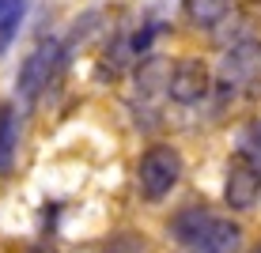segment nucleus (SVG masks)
I'll list each match as a JSON object with an SVG mask.
<instances>
[{
	"label": "nucleus",
	"mask_w": 261,
	"mask_h": 253,
	"mask_svg": "<svg viewBox=\"0 0 261 253\" xmlns=\"http://www.w3.org/2000/svg\"><path fill=\"white\" fill-rule=\"evenodd\" d=\"M182 178V155H178L170 144H155L140 155V166H137V185H140V196L144 201H163L170 196V189L178 185Z\"/></svg>",
	"instance_id": "1"
},
{
	"label": "nucleus",
	"mask_w": 261,
	"mask_h": 253,
	"mask_svg": "<svg viewBox=\"0 0 261 253\" xmlns=\"http://www.w3.org/2000/svg\"><path fill=\"white\" fill-rule=\"evenodd\" d=\"M208 91H212V72H208V65H204V61H197V57L178 61V65L167 72V95L174 98L178 106L201 102Z\"/></svg>",
	"instance_id": "2"
},
{
	"label": "nucleus",
	"mask_w": 261,
	"mask_h": 253,
	"mask_svg": "<svg viewBox=\"0 0 261 253\" xmlns=\"http://www.w3.org/2000/svg\"><path fill=\"white\" fill-rule=\"evenodd\" d=\"M223 196H227V204L235 208V212H246V208L257 204L261 196V170L250 162L246 155H231L227 162V178H223Z\"/></svg>",
	"instance_id": "3"
},
{
	"label": "nucleus",
	"mask_w": 261,
	"mask_h": 253,
	"mask_svg": "<svg viewBox=\"0 0 261 253\" xmlns=\"http://www.w3.org/2000/svg\"><path fill=\"white\" fill-rule=\"evenodd\" d=\"M57 65H61V42H53V38L42 42V46L23 61V68H19V91H23L27 102L38 98L49 87V79L57 76Z\"/></svg>",
	"instance_id": "4"
},
{
	"label": "nucleus",
	"mask_w": 261,
	"mask_h": 253,
	"mask_svg": "<svg viewBox=\"0 0 261 253\" xmlns=\"http://www.w3.org/2000/svg\"><path fill=\"white\" fill-rule=\"evenodd\" d=\"M223 83H261V42H239L223 57Z\"/></svg>",
	"instance_id": "5"
},
{
	"label": "nucleus",
	"mask_w": 261,
	"mask_h": 253,
	"mask_svg": "<svg viewBox=\"0 0 261 253\" xmlns=\"http://www.w3.org/2000/svg\"><path fill=\"white\" fill-rule=\"evenodd\" d=\"M239 242H242L239 223L212 215L208 227H204V231L190 242V246H186V253H239Z\"/></svg>",
	"instance_id": "6"
},
{
	"label": "nucleus",
	"mask_w": 261,
	"mask_h": 253,
	"mask_svg": "<svg viewBox=\"0 0 261 253\" xmlns=\"http://www.w3.org/2000/svg\"><path fill=\"white\" fill-rule=\"evenodd\" d=\"M15 155H19V114L12 102L0 106V178L12 174Z\"/></svg>",
	"instance_id": "7"
},
{
	"label": "nucleus",
	"mask_w": 261,
	"mask_h": 253,
	"mask_svg": "<svg viewBox=\"0 0 261 253\" xmlns=\"http://www.w3.org/2000/svg\"><path fill=\"white\" fill-rule=\"evenodd\" d=\"M182 12L193 26L212 31V26H220L231 15V0H182Z\"/></svg>",
	"instance_id": "8"
},
{
	"label": "nucleus",
	"mask_w": 261,
	"mask_h": 253,
	"mask_svg": "<svg viewBox=\"0 0 261 253\" xmlns=\"http://www.w3.org/2000/svg\"><path fill=\"white\" fill-rule=\"evenodd\" d=\"M208 219H212V212H208L204 204H190V208H182V212L170 219V234H174V238L182 242V249H186L197 234L208 227Z\"/></svg>",
	"instance_id": "9"
},
{
	"label": "nucleus",
	"mask_w": 261,
	"mask_h": 253,
	"mask_svg": "<svg viewBox=\"0 0 261 253\" xmlns=\"http://www.w3.org/2000/svg\"><path fill=\"white\" fill-rule=\"evenodd\" d=\"M23 15H27V0H0V53L15 42Z\"/></svg>",
	"instance_id": "10"
},
{
	"label": "nucleus",
	"mask_w": 261,
	"mask_h": 253,
	"mask_svg": "<svg viewBox=\"0 0 261 253\" xmlns=\"http://www.w3.org/2000/svg\"><path fill=\"white\" fill-rule=\"evenodd\" d=\"M239 144H242V155H246L250 162H254V166L261 170V125L257 121H250L246 129H242V136H239Z\"/></svg>",
	"instance_id": "11"
},
{
	"label": "nucleus",
	"mask_w": 261,
	"mask_h": 253,
	"mask_svg": "<svg viewBox=\"0 0 261 253\" xmlns=\"http://www.w3.org/2000/svg\"><path fill=\"white\" fill-rule=\"evenodd\" d=\"M106 253H148V246H144V238L140 234H133V231H125L118 234V238L106 246Z\"/></svg>",
	"instance_id": "12"
},
{
	"label": "nucleus",
	"mask_w": 261,
	"mask_h": 253,
	"mask_svg": "<svg viewBox=\"0 0 261 253\" xmlns=\"http://www.w3.org/2000/svg\"><path fill=\"white\" fill-rule=\"evenodd\" d=\"M250 253H261V246H257V249H250Z\"/></svg>",
	"instance_id": "13"
}]
</instances>
